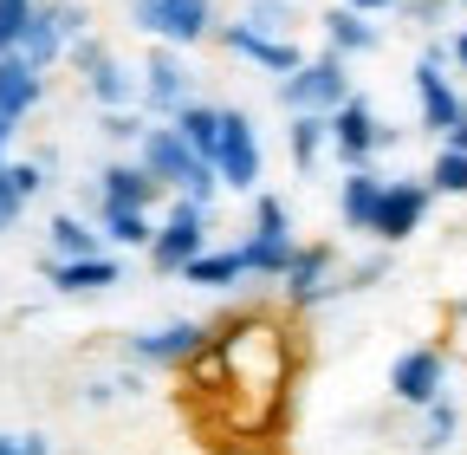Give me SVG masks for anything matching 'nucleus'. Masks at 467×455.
I'll list each match as a JSON object with an SVG mask.
<instances>
[{"label": "nucleus", "mask_w": 467, "mask_h": 455, "mask_svg": "<svg viewBox=\"0 0 467 455\" xmlns=\"http://www.w3.org/2000/svg\"><path fill=\"white\" fill-rule=\"evenodd\" d=\"M292 332L279 312L247 306L208 325L202 352L182 365V417L214 455H266L292 417Z\"/></svg>", "instance_id": "obj_1"}, {"label": "nucleus", "mask_w": 467, "mask_h": 455, "mask_svg": "<svg viewBox=\"0 0 467 455\" xmlns=\"http://www.w3.org/2000/svg\"><path fill=\"white\" fill-rule=\"evenodd\" d=\"M137 163L150 169L162 189L189 196V202H214V189H221L214 163H202V156L182 143V131H175V124H143V137H137Z\"/></svg>", "instance_id": "obj_2"}, {"label": "nucleus", "mask_w": 467, "mask_h": 455, "mask_svg": "<svg viewBox=\"0 0 467 455\" xmlns=\"http://www.w3.org/2000/svg\"><path fill=\"white\" fill-rule=\"evenodd\" d=\"M130 26L156 46H202L214 33V0H130Z\"/></svg>", "instance_id": "obj_3"}, {"label": "nucleus", "mask_w": 467, "mask_h": 455, "mask_svg": "<svg viewBox=\"0 0 467 455\" xmlns=\"http://www.w3.org/2000/svg\"><path fill=\"white\" fill-rule=\"evenodd\" d=\"M208 254V202H189V196H175V208L156 221V241H150V267L156 273H175L182 280V267Z\"/></svg>", "instance_id": "obj_4"}, {"label": "nucleus", "mask_w": 467, "mask_h": 455, "mask_svg": "<svg viewBox=\"0 0 467 455\" xmlns=\"http://www.w3.org/2000/svg\"><path fill=\"white\" fill-rule=\"evenodd\" d=\"M350 98V72H344V59L325 46L318 59H306L299 72H285L279 79V104L285 111H318V118H331V111Z\"/></svg>", "instance_id": "obj_5"}, {"label": "nucleus", "mask_w": 467, "mask_h": 455, "mask_svg": "<svg viewBox=\"0 0 467 455\" xmlns=\"http://www.w3.org/2000/svg\"><path fill=\"white\" fill-rule=\"evenodd\" d=\"M214 176H221V189H260V176H266V156H260V131H254V118L247 111H227L221 104V156H214Z\"/></svg>", "instance_id": "obj_6"}, {"label": "nucleus", "mask_w": 467, "mask_h": 455, "mask_svg": "<svg viewBox=\"0 0 467 455\" xmlns=\"http://www.w3.org/2000/svg\"><path fill=\"white\" fill-rule=\"evenodd\" d=\"M383 143H396V131L377 124V111H370L358 91H350V98L331 111V150H337V163H344V169H364Z\"/></svg>", "instance_id": "obj_7"}, {"label": "nucleus", "mask_w": 467, "mask_h": 455, "mask_svg": "<svg viewBox=\"0 0 467 455\" xmlns=\"http://www.w3.org/2000/svg\"><path fill=\"white\" fill-rule=\"evenodd\" d=\"M441 377H448L441 345H416V352H402V358L389 365V397H396V404H409V410H429L435 397H441Z\"/></svg>", "instance_id": "obj_8"}, {"label": "nucleus", "mask_w": 467, "mask_h": 455, "mask_svg": "<svg viewBox=\"0 0 467 455\" xmlns=\"http://www.w3.org/2000/svg\"><path fill=\"white\" fill-rule=\"evenodd\" d=\"M137 85H143V111H156V118H175V111L189 104V72H182V59H175V46L150 52V59L137 66Z\"/></svg>", "instance_id": "obj_9"}, {"label": "nucleus", "mask_w": 467, "mask_h": 455, "mask_svg": "<svg viewBox=\"0 0 467 455\" xmlns=\"http://www.w3.org/2000/svg\"><path fill=\"white\" fill-rule=\"evenodd\" d=\"M202 338H208V325L175 319V325H156V332H130V358H137V365H169V371H182V365L202 352Z\"/></svg>", "instance_id": "obj_10"}, {"label": "nucleus", "mask_w": 467, "mask_h": 455, "mask_svg": "<svg viewBox=\"0 0 467 455\" xmlns=\"http://www.w3.org/2000/svg\"><path fill=\"white\" fill-rule=\"evenodd\" d=\"M331 267H337V254L325 248V241H299V254H292V267H285V280H279V287H285V300L292 306H318V300H331L337 287H331Z\"/></svg>", "instance_id": "obj_11"}, {"label": "nucleus", "mask_w": 467, "mask_h": 455, "mask_svg": "<svg viewBox=\"0 0 467 455\" xmlns=\"http://www.w3.org/2000/svg\"><path fill=\"white\" fill-rule=\"evenodd\" d=\"M429 202H435V189L429 183H416V176H402V183H389L383 189V215H377V241H409L416 228L429 221Z\"/></svg>", "instance_id": "obj_12"}, {"label": "nucleus", "mask_w": 467, "mask_h": 455, "mask_svg": "<svg viewBox=\"0 0 467 455\" xmlns=\"http://www.w3.org/2000/svg\"><path fill=\"white\" fill-rule=\"evenodd\" d=\"M221 33V46L234 52V59H254L260 72H299L306 59H299V46H292V39H273V33H254L247 20H227V26H214Z\"/></svg>", "instance_id": "obj_13"}, {"label": "nucleus", "mask_w": 467, "mask_h": 455, "mask_svg": "<svg viewBox=\"0 0 467 455\" xmlns=\"http://www.w3.org/2000/svg\"><path fill=\"white\" fill-rule=\"evenodd\" d=\"M383 176L364 163V169H350L344 176V189H337V215H344V228L350 235H377V215H383Z\"/></svg>", "instance_id": "obj_14"}, {"label": "nucleus", "mask_w": 467, "mask_h": 455, "mask_svg": "<svg viewBox=\"0 0 467 455\" xmlns=\"http://www.w3.org/2000/svg\"><path fill=\"white\" fill-rule=\"evenodd\" d=\"M98 202H117V208H156L162 202V183L130 156V163H104L98 169Z\"/></svg>", "instance_id": "obj_15"}, {"label": "nucleus", "mask_w": 467, "mask_h": 455, "mask_svg": "<svg viewBox=\"0 0 467 455\" xmlns=\"http://www.w3.org/2000/svg\"><path fill=\"white\" fill-rule=\"evenodd\" d=\"M39 98H46V72H33L20 52H7V59H0V118L26 124L33 111H39Z\"/></svg>", "instance_id": "obj_16"}, {"label": "nucleus", "mask_w": 467, "mask_h": 455, "mask_svg": "<svg viewBox=\"0 0 467 455\" xmlns=\"http://www.w3.org/2000/svg\"><path fill=\"white\" fill-rule=\"evenodd\" d=\"M46 280H52V293L78 300V293H104V287H117V280H124V267H117L110 254H91V260H46Z\"/></svg>", "instance_id": "obj_17"}, {"label": "nucleus", "mask_w": 467, "mask_h": 455, "mask_svg": "<svg viewBox=\"0 0 467 455\" xmlns=\"http://www.w3.org/2000/svg\"><path fill=\"white\" fill-rule=\"evenodd\" d=\"M416 98H422V131H435V137H448L454 131V118H461V98H454V85L441 79V66L435 59H422L416 66Z\"/></svg>", "instance_id": "obj_18"}, {"label": "nucleus", "mask_w": 467, "mask_h": 455, "mask_svg": "<svg viewBox=\"0 0 467 455\" xmlns=\"http://www.w3.org/2000/svg\"><path fill=\"white\" fill-rule=\"evenodd\" d=\"M85 91H91V104L98 111H130L137 98H143V85H137V66H124V59H110V52H104V59L85 72Z\"/></svg>", "instance_id": "obj_19"}, {"label": "nucleus", "mask_w": 467, "mask_h": 455, "mask_svg": "<svg viewBox=\"0 0 467 455\" xmlns=\"http://www.w3.org/2000/svg\"><path fill=\"white\" fill-rule=\"evenodd\" d=\"M20 59L33 66V72H52L58 59H66V33H58V14H52V0H39L33 7V20H26V33H20Z\"/></svg>", "instance_id": "obj_20"}, {"label": "nucleus", "mask_w": 467, "mask_h": 455, "mask_svg": "<svg viewBox=\"0 0 467 455\" xmlns=\"http://www.w3.org/2000/svg\"><path fill=\"white\" fill-rule=\"evenodd\" d=\"M169 124L182 131V143H189L202 163H214V156H221V104H202V98H189V104L175 111Z\"/></svg>", "instance_id": "obj_21"}, {"label": "nucleus", "mask_w": 467, "mask_h": 455, "mask_svg": "<svg viewBox=\"0 0 467 455\" xmlns=\"http://www.w3.org/2000/svg\"><path fill=\"white\" fill-rule=\"evenodd\" d=\"M46 241H52V260H91V254H104V228H91L78 215H52Z\"/></svg>", "instance_id": "obj_22"}, {"label": "nucleus", "mask_w": 467, "mask_h": 455, "mask_svg": "<svg viewBox=\"0 0 467 455\" xmlns=\"http://www.w3.org/2000/svg\"><path fill=\"white\" fill-rule=\"evenodd\" d=\"M98 228H104V241H110V248H143V254H150V241H156L150 208H117V202H98Z\"/></svg>", "instance_id": "obj_23"}, {"label": "nucleus", "mask_w": 467, "mask_h": 455, "mask_svg": "<svg viewBox=\"0 0 467 455\" xmlns=\"http://www.w3.org/2000/svg\"><path fill=\"white\" fill-rule=\"evenodd\" d=\"M325 46L337 52V59H350V52H377L370 14H358V7H331V14H325Z\"/></svg>", "instance_id": "obj_24"}, {"label": "nucleus", "mask_w": 467, "mask_h": 455, "mask_svg": "<svg viewBox=\"0 0 467 455\" xmlns=\"http://www.w3.org/2000/svg\"><path fill=\"white\" fill-rule=\"evenodd\" d=\"M285 150H292V169H306L331 150V118H318V111H292V131H285Z\"/></svg>", "instance_id": "obj_25"}, {"label": "nucleus", "mask_w": 467, "mask_h": 455, "mask_svg": "<svg viewBox=\"0 0 467 455\" xmlns=\"http://www.w3.org/2000/svg\"><path fill=\"white\" fill-rule=\"evenodd\" d=\"M182 280H189V287L221 293V287H234V280H247V260H241V248H208V254H195L182 267Z\"/></svg>", "instance_id": "obj_26"}, {"label": "nucleus", "mask_w": 467, "mask_h": 455, "mask_svg": "<svg viewBox=\"0 0 467 455\" xmlns=\"http://www.w3.org/2000/svg\"><path fill=\"white\" fill-rule=\"evenodd\" d=\"M292 254H299V241H266V235H247V241H241L247 280H285Z\"/></svg>", "instance_id": "obj_27"}, {"label": "nucleus", "mask_w": 467, "mask_h": 455, "mask_svg": "<svg viewBox=\"0 0 467 455\" xmlns=\"http://www.w3.org/2000/svg\"><path fill=\"white\" fill-rule=\"evenodd\" d=\"M429 189L435 196H467V150L441 143V156L429 163Z\"/></svg>", "instance_id": "obj_28"}, {"label": "nucleus", "mask_w": 467, "mask_h": 455, "mask_svg": "<svg viewBox=\"0 0 467 455\" xmlns=\"http://www.w3.org/2000/svg\"><path fill=\"white\" fill-rule=\"evenodd\" d=\"M454 429H461L454 397H435V404H429V429H422V449H429V455H441V449L454 442Z\"/></svg>", "instance_id": "obj_29"}, {"label": "nucleus", "mask_w": 467, "mask_h": 455, "mask_svg": "<svg viewBox=\"0 0 467 455\" xmlns=\"http://www.w3.org/2000/svg\"><path fill=\"white\" fill-rule=\"evenodd\" d=\"M254 235L266 241H292V208L279 196H254Z\"/></svg>", "instance_id": "obj_30"}, {"label": "nucleus", "mask_w": 467, "mask_h": 455, "mask_svg": "<svg viewBox=\"0 0 467 455\" xmlns=\"http://www.w3.org/2000/svg\"><path fill=\"white\" fill-rule=\"evenodd\" d=\"M292 20H299L292 0H247V26H254V33H273V39H279Z\"/></svg>", "instance_id": "obj_31"}, {"label": "nucleus", "mask_w": 467, "mask_h": 455, "mask_svg": "<svg viewBox=\"0 0 467 455\" xmlns=\"http://www.w3.org/2000/svg\"><path fill=\"white\" fill-rule=\"evenodd\" d=\"M33 7L39 0H0V59L20 46V33H26V20H33Z\"/></svg>", "instance_id": "obj_32"}, {"label": "nucleus", "mask_w": 467, "mask_h": 455, "mask_svg": "<svg viewBox=\"0 0 467 455\" xmlns=\"http://www.w3.org/2000/svg\"><path fill=\"white\" fill-rule=\"evenodd\" d=\"M52 14H58V33H66V52L91 33V14H85V0H52Z\"/></svg>", "instance_id": "obj_33"}, {"label": "nucleus", "mask_w": 467, "mask_h": 455, "mask_svg": "<svg viewBox=\"0 0 467 455\" xmlns=\"http://www.w3.org/2000/svg\"><path fill=\"white\" fill-rule=\"evenodd\" d=\"M98 131H104L110 143H137V137H143V118H137V111H104Z\"/></svg>", "instance_id": "obj_34"}, {"label": "nucleus", "mask_w": 467, "mask_h": 455, "mask_svg": "<svg viewBox=\"0 0 467 455\" xmlns=\"http://www.w3.org/2000/svg\"><path fill=\"white\" fill-rule=\"evenodd\" d=\"M20 215H26V196L7 183V169H0V235H7V228H20Z\"/></svg>", "instance_id": "obj_35"}, {"label": "nucleus", "mask_w": 467, "mask_h": 455, "mask_svg": "<svg viewBox=\"0 0 467 455\" xmlns=\"http://www.w3.org/2000/svg\"><path fill=\"white\" fill-rule=\"evenodd\" d=\"M104 52H110V46H104V39H98V33H85V39H78V46H72V52H66V59H72V66H78V72H91V66H98V59H104Z\"/></svg>", "instance_id": "obj_36"}, {"label": "nucleus", "mask_w": 467, "mask_h": 455, "mask_svg": "<svg viewBox=\"0 0 467 455\" xmlns=\"http://www.w3.org/2000/svg\"><path fill=\"white\" fill-rule=\"evenodd\" d=\"M117 397V377H104V384H85V404H110Z\"/></svg>", "instance_id": "obj_37"}, {"label": "nucleus", "mask_w": 467, "mask_h": 455, "mask_svg": "<svg viewBox=\"0 0 467 455\" xmlns=\"http://www.w3.org/2000/svg\"><path fill=\"white\" fill-rule=\"evenodd\" d=\"M441 7H448V0H409V14H416V20H441Z\"/></svg>", "instance_id": "obj_38"}, {"label": "nucleus", "mask_w": 467, "mask_h": 455, "mask_svg": "<svg viewBox=\"0 0 467 455\" xmlns=\"http://www.w3.org/2000/svg\"><path fill=\"white\" fill-rule=\"evenodd\" d=\"M337 7H358V14H389L396 0H337Z\"/></svg>", "instance_id": "obj_39"}, {"label": "nucleus", "mask_w": 467, "mask_h": 455, "mask_svg": "<svg viewBox=\"0 0 467 455\" xmlns=\"http://www.w3.org/2000/svg\"><path fill=\"white\" fill-rule=\"evenodd\" d=\"M20 455H52V442L46 436H20Z\"/></svg>", "instance_id": "obj_40"}, {"label": "nucleus", "mask_w": 467, "mask_h": 455, "mask_svg": "<svg viewBox=\"0 0 467 455\" xmlns=\"http://www.w3.org/2000/svg\"><path fill=\"white\" fill-rule=\"evenodd\" d=\"M448 143H454V150H467V111H461V118H454V131H448Z\"/></svg>", "instance_id": "obj_41"}, {"label": "nucleus", "mask_w": 467, "mask_h": 455, "mask_svg": "<svg viewBox=\"0 0 467 455\" xmlns=\"http://www.w3.org/2000/svg\"><path fill=\"white\" fill-rule=\"evenodd\" d=\"M14 131H20V124H7V118H0V169H7V143H14Z\"/></svg>", "instance_id": "obj_42"}, {"label": "nucleus", "mask_w": 467, "mask_h": 455, "mask_svg": "<svg viewBox=\"0 0 467 455\" xmlns=\"http://www.w3.org/2000/svg\"><path fill=\"white\" fill-rule=\"evenodd\" d=\"M448 46H454V66H461V72H467V33H454V39H448Z\"/></svg>", "instance_id": "obj_43"}, {"label": "nucleus", "mask_w": 467, "mask_h": 455, "mask_svg": "<svg viewBox=\"0 0 467 455\" xmlns=\"http://www.w3.org/2000/svg\"><path fill=\"white\" fill-rule=\"evenodd\" d=\"M0 455H20V436H0Z\"/></svg>", "instance_id": "obj_44"}, {"label": "nucleus", "mask_w": 467, "mask_h": 455, "mask_svg": "<svg viewBox=\"0 0 467 455\" xmlns=\"http://www.w3.org/2000/svg\"><path fill=\"white\" fill-rule=\"evenodd\" d=\"M461 312H467V300H461Z\"/></svg>", "instance_id": "obj_45"}, {"label": "nucleus", "mask_w": 467, "mask_h": 455, "mask_svg": "<svg viewBox=\"0 0 467 455\" xmlns=\"http://www.w3.org/2000/svg\"><path fill=\"white\" fill-rule=\"evenodd\" d=\"M461 7H467V0H461Z\"/></svg>", "instance_id": "obj_46"}]
</instances>
